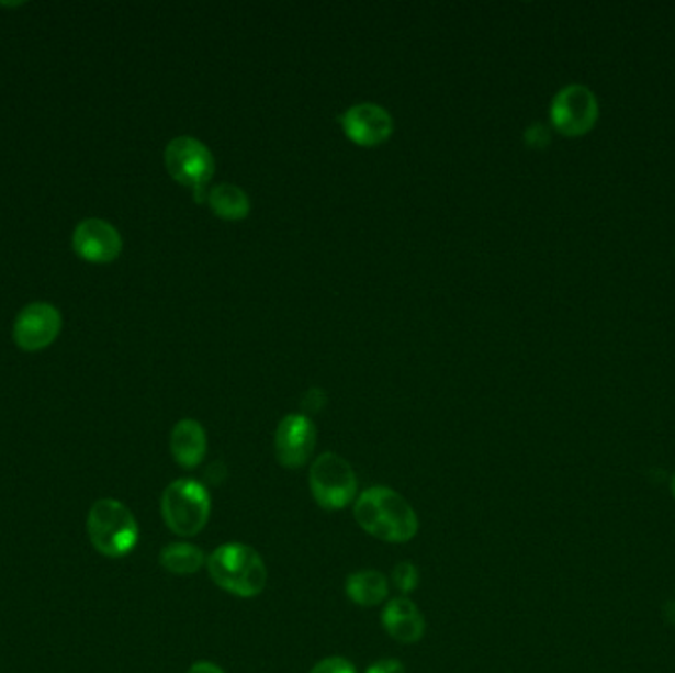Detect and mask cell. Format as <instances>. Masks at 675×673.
Here are the masks:
<instances>
[{
    "label": "cell",
    "mask_w": 675,
    "mask_h": 673,
    "mask_svg": "<svg viewBox=\"0 0 675 673\" xmlns=\"http://www.w3.org/2000/svg\"><path fill=\"white\" fill-rule=\"evenodd\" d=\"M346 595L356 605L378 606L390 595V585L380 571H358L348 576Z\"/></svg>",
    "instance_id": "5bb4252c"
},
{
    "label": "cell",
    "mask_w": 675,
    "mask_h": 673,
    "mask_svg": "<svg viewBox=\"0 0 675 673\" xmlns=\"http://www.w3.org/2000/svg\"><path fill=\"white\" fill-rule=\"evenodd\" d=\"M207 573L220 588L239 598L261 595L267 585L263 557L245 543L217 547L206 561Z\"/></svg>",
    "instance_id": "7a4b0ae2"
},
{
    "label": "cell",
    "mask_w": 675,
    "mask_h": 673,
    "mask_svg": "<svg viewBox=\"0 0 675 673\" xmlns=\"http://www.w3.org/2000/svg\"><path fill=\"white\" fill-rule=\"evenodd\" d=\"M670 489H672V494H674V498H675V472H674V476H672V482H670Z\"/></svg>",
    "instance_id": "cb8c5ba5"
},
{
    "label": "cell",
    "mask_w": 675,
    "mask_h": 673,
    "mask_svg": "<svg viewBox=\"0 0 675 673\" xmlns=\"http://www.w3.org/2000/svg\"><path fill=\"white\" fill-rule=\"evenodd\" d=\"M207 439L204 427L194 419L178 420L170 433V452L182 469H196L206 457Z\"/></svg>",
    "instance_id": "4fadbf2b"
},
{
    "label": "cell",
    "mask_w": 675,
    "mask_h": 673,
    "mask_svg": "<svg viewBox=\"0 0 675 673\" xmlns=\"http://www.w3.org/2000/svg\"><path fill=\"white\" fill-rule=\"evenodd\" d=\"M316 427L306 415H286L274 433V455L284 469H301L313 457Z\"/></svg>",
    "instance_id": "9c48e42d"
},
{
    "label": "cell",
    "mask_w": 675,
    "mask_h": 673,
    "mask_svg": "<svg viewBox=\"0 0 675 673\" xmlns=\"http://www.w3.org/2000/svg\"><path fill=\"white\" fill-rule=\"evenodd\" d=\"M346 137L360 147H378L392 137L393 119L375 103H358L338 117Z\"/></svg>",
    "instance_id": "8fae6325"
},
{
    "label": "cell",
    "mask_w": 675,
    "mask_h": 673,
    "mask_svg": "<svg viewBox=\"0 0 675 673\" xmlns=\"http://www.w3.org/2000/svg\"><path fill=\"white\" fill-rule=\"evenodd\" d=\"M313 498L324 509H342L352 504L358 492V479L348 460L336 452H324L314 460L308 472Z\"/></svg>",
    "instance_id": "8992f818"
},
{
    "label": "cell",
    "mask_w": 675,
    "mask_h": 673,
    "mask_svg": "<svg viewBox=\"0 0 675 673\" xmlns=\"http://www.w3.org/2000/svg\"><path fill=\"white\" fill-rule=\"evenodd\" d=\"M160 567L172 575H194L206 565L207 557L192 543H168L158 556Z\"/></svg>",
    "instance_id": "9a60e30c"
},
{
    "label": "cell",
    "mask_w": 675,
    "mask_h": 673,
    "mask_svg": "<svg viewBox=\"0 0 675 673\" xmlns=\"http://www.w3.org/2000/svg\"><path fill=\"white\" fill-rule=\"evenodd\" d=\"M392 576L393 583L402 593H412L419 585V569L409 561H402L400 565H395Z\"/></svg>",
    "instance_id": "e0dca14e"
},
{
    "label": "cell",
    "mask_w": 675,
    "mask_h": 673,
    "mask_svg": "<svg viewBox=\"0 0 675 673\" xmlns=\"http://www.w3.org/2000/svg\"><path fill=\"white\" fill-rule=\"evenodd\" d=\"M61 333V314L56 306L48 303H32L20 311L14 326L12 338L20 350L40 351L48 348L49 344Z\"/></svg>",
    "instance_id": "ba28073f"
},
{
    "label": "cell",
    "mask_w": 675,
    "mask_h": 673,
    "mask_svg": "<svg viewBox=\"0 0 675 673\" xmlns=\"http://www.w3.org/2000/svg\"><path fill=\"white\" fill-rule=\"evenodd\" d=\"M86 529L93 549L109 559L127 557L138 543L137 517L115 498H101L89 507Z\"/></svg>",
    "instance_id": "3957f363"
},
{
    "label": "cell",
    "mask_w": 675,
    "mask_h": 673,
    "mask_svg": "<svg viewBox=\"0 0 675 673\" xmlns=\"http://www.w3.org/2000/svg\"><path fill=\"white\" fill-rule=\"evenodd\" d=\"M311 673H356V665L348 662L346 658L334 655V658H326L323 662L314 665Z\"/></svg>",
    "instance_id": "ac0fdd59"
},
{
    "label": "cell",
    "mask_w": 675,
    "mask_h": 673,
    "mask_svg": "<svg viewBox=\"0 0 675 673\" xmlns=\"http://www.w3.org/2000/svg\"><path fill=\"white\" fill-rule=\"evenodd\" d=\"M524 141H526V145L529 148H545L551 143V133H549V128L543 123H533L524 133Z\"/></svg>",
    "instance_id": "d6986e66"
},
{
    "label": "cell",
    "mask_w": 675,
    "mask_h": 673,
    "mask_svg": "<svg viewBox=\"0 0 675 673\" xmlns=\"http://www.w3.org/2000/svg\"><path fill=\"white\" fill-rule=\"evenodd\" d=\"M71 247L78 257L89 263H111L123 251V239L105 220L89 217L74 229Z\"/></svg>",
    "instance_id": "30bf717a"
},
{
    "label": "cell",
    "mask_w": 675,
    "mask_h": 673,
    "mask_svg": "<svg viewBox=\"0 0 675 673\" xmlns=\"http://www.w3.org/2000/svg\"><path fill=\"white\" fill-rule=\"evenodd\" d=\"M160 512L172 534L180 537L198 536L207 526L212 514L210 492L196 480H175L162 492Z\"/></svg>",
    "instance_id": "277c9868"
},
{
    "label": "cell",
    "mask_w": 675,
    "mask_h": 673,
    "mask_svg": "<svg viewBox=\"0 0 675 673\" xmlns=\"http://www.w3.org/2000/svg\"><path fill=\"white\" fill-rule=\"evenodd\" d=\"M365 673H405V668L397 660H380V662L370 665Z\"/></svg>",
    "instance_id": "ffe728a7"
},
{
    "label": "cell",
    "mask_w": 675,
    "mask_h": 673,
    "mask_svg": "<svg viewBox=\"0 0 675 673\" xmlns=\"http://www.w3.org/2000/svg\"><path fill=\"white\" fill-rule=\"evenodd\" d=\"M210 207L220 215L222 220L229 222H239L249 214V198L245 194L239 186L235 184H217L207 190L206 195Z\"/></svg>",
    "instance_id": "2e32d148"
},
{
    "label": "cell",
    "mask_w": 675,
    "mask_h": 673,
    "mask_svg": "<svg viewBox=\"0 0 675 673\" xmlns=\"http://www.w3.org/2000/svg\"><path fill=\"white\" fill-rule=\"evenodd\" d=\"M664 618H666L667 625L675 626V601H670L664 606Z\"/></svg>",
    "instance_id": "603a6c76"
},
{
    "label": "cell",
    "mask_w": 675,
    "mask_h": 673,
    "mask_svg": "<svg viewBox=\"0 0 675 673\" xmlns=\"http://www.w3.org/2000/svg\"><path fill=\"white\" fill-rule=\"evenodd\" d=\"M382 625L385 632L402 644H415L425 635V618L417 605L405 596L393 598L385 605L382 613Z\"/></svg>",
    "instance_id": "7c38bea8"
},
{
    "label": "cell",
    "mask_w": 675,
    "mask_h": 673,
    "mask_svg": "<svg viewBox=\"0 0 675 673\" xmlns=\"http://www.w3.org/2000/svg\"><path fill=\"white\" fill-rule=\"evenodd\" d=\"M188 673H225L220 665L212 664V662H198L192 665Z\"/></svg>",
    "instance_id": "7402d4cb"
},
{
    "label": "cell",
    "mask_w": 675,
    "mask_h": 673,
    "mask_svg": "<svg viewBox=\"0 0 675 673\" xmlns=\"http://www.w3.org/2000/svg\"><path fill=\"white\" fill-rule=\"evenodd\" d=\"M324 407V391L311 390L308 393H304L303 410L306 411H320Z\"/></svg>",
    "instance_id": "44dd1931"
},
{
    "label": "cell",
    "mask_w": 675,
    "mask_h": 673,
    "mask_svg": "<svg viewBox=\"0 0 675 673\" xmlns=\"http://www.w3.org/2000/svg\"><path fill=\"white\" fill-rule=\"evenodd\" d=\"M353 517L365 534L390 543L412 541L419 531V517L412 504L395 490H365L353 504Z\"/></svg>",
    "instance_id": "6da1fadb"
},
{
    "label": "cell",
    "mask_w": 675,
    "mask_h": 673,
    "mask_svg": "<svg viewBox=\"0 0 675 673\" xmlns=\"http://www.w3.org/2000/svg\"><path fill=\"white\" fill-rule=\"evenodd\" d=\"M165 165L168 175L177 182L194 190L198 204L206 200V186L214 176L216 162L202 141L194 137L172 138L165 150Z\"/></svg>",
    "instance_id": "5b68a950"
},
{
    "label": "cell",
    "mask_w": 675,
    "mask_h": 673,
    "mask_svg": "<svg viewBox=\"0 0 675 673\" xmlns=\"http://www.w3.org/2000/svg\"><path fill=\"white\" fill-rule=\"evenodd\" d=\"M549 119L563 137H583L597 125V96L581 83L567 86L551 101Z\"/></svg>",
    "instance_id": "52a82bcc"
}]
</instances>
